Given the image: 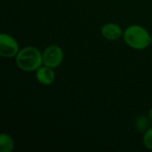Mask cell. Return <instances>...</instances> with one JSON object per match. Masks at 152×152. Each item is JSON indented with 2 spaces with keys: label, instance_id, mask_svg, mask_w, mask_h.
<instances>
[{
  "label": "cell",
  "instance_id": "5",
  "mask_svg": "<svg viewBox=\"0 0 152 152\" xmlns=\"http://www.w3.org/2000/svg\"><path fill=\"white\" fill-rule=\"evenodd\" d=\"M102 34L104 38L108 40H118L122 36L121 28L115 23H107L102 28Z\"/></svg>",
  "mask_w": 152,
  "mask_h": 152
},
{
  "label": "cell",
  "instance_id": "9",
  "mask_svg": "<svg viewBox=\"0 0 152 152\" xmlns=\"http://www.w3.org/2000/svg\"><path fill=\"white\" fill-rule=\"evenodd\" d=\"M149 115H150V118L152 120V109H151V110H150V113H149Z\"/></svg>",
  "mask_w": 152,
  "mask_h": 152
},
{
  "label": "cell",
  "instance_id": "6",
  "mask_svg": "<svg viewBox=\"0 0 152 152\" xmlns=\"http://www.w3.org/2000/svg\"><path fill=\"white\" fill-rule=\"evenodd\" d=\"M37 79V81L45 86H48L51 85L55 78V74L54 71L52 68L45 66V67H40L37 70V74H36Z\"/></svg>",
  "mask_w": 152,
  "mask_h": 152
},
{
  "label": "cell",
  "instance_id": "1",
  "mask_svg": "<svg viewBox=\"0 0 152 152\" xmlns=\"http://www.w3.org/2000/svg\"><path fill=\"white\" fill-rule=\"evenodd\" d=\"M43 63V54L38 49L33 46L22 48L16 55V64L19 69L24 71L37 70Z\"/></svg>",
  "mask_w": 152,
  "mask_h": 152
},
{
  "label": "cell",
  "instance_id": "7",
  "mask_svg": "<svg viewBox=\"0 0 152 152\" xmlns=\"http://www.w3.org/2000/svg\"><path fill=\"white\" fill-rule=\"evenodd\" d=\"M13 148H14V142H13L12 138L6 134H1V135H0V151L12 152Z\"/></svg>",
  "mask_w": 152,
  "mask_h": 152
},
{
  "label": "cell",
  "instance_id": "4",
  "mask_svg": "<svg viewBox=\"0 0 152 152\" xmlns=\"http://www.w3.org/2000/svg\"><path fill=\"white\" fill-rule=\"evenodd\" d=\"M19 53L17 41L7 34L0 35V54L5 58H12Z\"/></svg>",
  "mask_w": 152,
  "mask_h": 152
},
{
  "label": "cell",
  "instance_id": "8",
  "mask_svg": "<svg viewBox=\"0 0 152 152\" xmlns=\"http://www.w3.org/2000/svg\"><path fill=\"white\" fill-rule=\"evenodd\" d=\"M143 143L148 150L152 151V127L146 130L143 136Z\"/></svg>",
  "mask_w": 152,
  "mask_h": 152
},
{
  "label": "cell",
  "instance_id": "3",
  "mask_svg": "<svg viewBox=\"0 0 152 152\" xmlns=\"http://www.w3.org/2000/svg\"><path fill=\"white\" fill-rule=\"evenodd\" d=\"M63 60V52L58 45H50L43 53V64L55 69L60 66Z\"/></svg>",
  "mask_w": 152,
  "mask_h": 152
},
{
  "label": "cell",
  "instance_id": "2",
  "mask_svg": "<svg viewBox=\"0 0 152 152\" xmlns=\"http://www.w3.org/2000/svg\"><path fill=\"white\" fill-rule=\"evenodd\" d=\"M124 39L130 47L136 50L147 48L151 42V37L149 32L143 27L139 25L128 27L124 32Z\"/></svg>",
  "mask_w": 152,
  "mask_h": 152
}]
</instances>
